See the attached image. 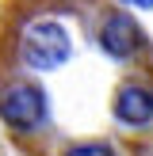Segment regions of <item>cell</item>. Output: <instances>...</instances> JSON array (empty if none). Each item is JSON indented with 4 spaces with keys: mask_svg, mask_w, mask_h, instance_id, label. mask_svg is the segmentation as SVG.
I'll return each instance as SVG.
<instances>
[{
    "mask_svg": "<svg viewBox=\"0 0 153 156\" xmlns=\"http://www.w3.org/2000/svg\"><path fill=\"white\" fill-rule=\"evenodd\" d=\"M142 4H149V0H142Z\"/></svg>",
    "mask_w": 153,
    "mask_h": 156,
    "instance_id": "obj_2",
    "label": "cell"
},
{
    "mask_svg": "<svg viewBox=\"0 0 153 156\" xmlns=\"http://www.w3.org/2000/svg\"><path fill=\"white\" fill-rule=\"evenodd\" d=\"M0 126L23 156H153V42L119 0H0Z\"/></svg>",
    "mask_w": 153,
    "mask_h": 156,
    "instance_id": "obj_1",
    "label": "cell"
}]
</instances>
